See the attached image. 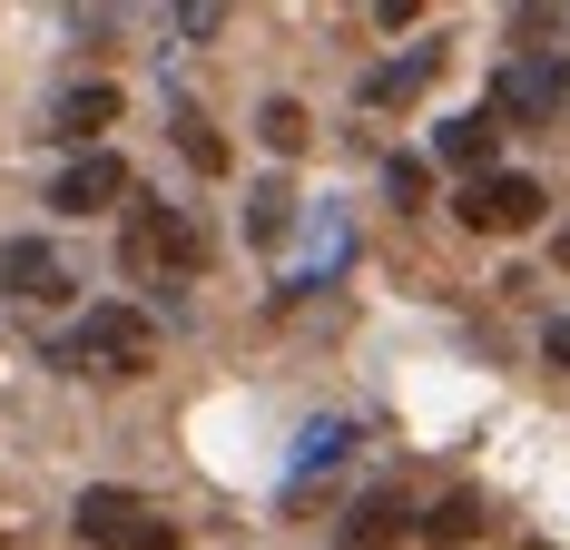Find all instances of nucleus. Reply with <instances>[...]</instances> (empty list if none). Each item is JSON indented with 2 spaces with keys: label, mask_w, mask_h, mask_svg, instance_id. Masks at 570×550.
Masks as SVG:
<instances>
[{
  "label": "nucleus",
  "mask_w": 570,
  "mask_h": 550,
  "mask_svg": "<svg viewBox=\"0 0 570 550\" xmlns=\"http://www.w3.org/2000/svg\"><path fill=\"white\" fill-rule=\"evenodd\" d=\"M69 521H79L89 550H177V521L148 492H118V482H89V492L69 501Z\"/></svg>",
  "instance_id": "1"
},
{
  "label": "nucleus",
  "mask_w": 570,
  "mask_h": 550,
  "mask_svg": "<svg viewBox=\"0 0 570 550\" xmlns=\"http://www.w3.org/2000/svg\"><path fill=\"white\" fill-rule=\"evenodd\" d=\"M59 364H109V374H138V364H158V325L138 315V305H89L69 344H59Z\"/></svg>",
  "instance_id": "2"
},
{
  "label": "nucleus",
  "mask_w": 570,
  "mask_h": 550,
  "mask_svg": "<svg viewBox=\"0 0 570 550\" xmlns=\"http://www.w3.org/2000/svg\"><path fill=\"white\" fill-rule=\"evenodd\" d=\"M118 256H128V275H197V266H207V236H197L187 207L158 197V207L128 217V246H118Z\"/></svg>",
  "instance_id": "3"
},
{
  "label": "nucleus",
  "mask_w": 570,
  "mask_h": 550,
  "mask_svg": "<svg viewBox=\"0 0 570 550\" xmlns=\"http://www.w3.org/2000/svg\"><path fill=\"white\" fill-rule=\"evenodd\" d=\"M453 217L472 236H521V226L541 217V177H521V167H492V177H462Z\"/></svg>",
  "instance_id": "4"
},
{
  "label": "nucleus",
  "mask_w": 570,
  "mask_h": 550,
  "mask_svg": "<svg viewBox=\"0 0 570 550\" xmlns=\"http://www.w3.org/2000/svg\"><path fill=\"white\" fill-rule=\"evenodd\" d=\"M551 109H570V69L561 59H512L502 89H492V118L512 128V118H551Z\"/></svg>",
  "instance_id": "5"
},
{
  "label": "nucleus",
  "mask_w": 570,
  "mask_h": 550,
  "mask_svg": "<svg viewBox=\"0 0 570 550\" xmlns=\"http://www.w3.org/2000/svg\"><path fill=\"white\" fill-rule=\"evenodd\" d=\"M118 197H128V167H118L109 148H79V158L59 167V187H50V207H69V217H99Z\"/></svg>",
  "instance_id": "6"
},
{
  "label": "nucleus",
  "mask_w": 570,
  "mask_h": 550,
  "mask_svg": "<svg viewBox=\"0 0 570 550\" xmlns=\"http://www.w3.org/2000/svg\"><path fill=\"white\" fill-rule=\"evenodd\" d=\"M0 295H30V305L69 295V256H59L50 236H10L0 246Z\"/></svg>",
  "instance_id": "7"
},
{
  "label": "nucleus",
  "mask_w": 570,
  "mask_h": 550,
  "mask_svg": "<svg viewBox=\"0 0 570 550\" xmlns=\"http://www.w3.org/2000/svg\"><path fill=\"white\" fill-rule=\"evenodd\" d=\"M433 158L462 167V177H492V158H502V118H492V109L443 118V128H433Z\"/></svg>",
  "instance_id": "8"
},
{
  "label": "nucleus",
  "mask_w": 570,
  "mask_h": 550,
  "mask_svg": "<svg viewBox=\"0 0 570 550\" xmlns=\"http://www.w3.org/2000/svg\"><path fill=\"white\" fill-rule=\"evenodd\" d=\"M433 69H443V50H403V59H384V69L364 79V109H403V99H423V89H433Z\"/></svg>",
  "instance_id": "9"
},
{
  "label": "nucleus",
  "mask_w": 570,
  "mask_h": 550,
  "mask_svg": "<svg viewBox=\"0 0 570 550\" xmlns=\"http://www.w3.org/2000/svg\"><path fill=\"white\" fill-rule=\"evenodd\" d=\"M403 531H413L403 492H364V501H354V521H344V541H354V550H384V541H403Z\"/></svg>",
  "instance_id": "10"
},
{
  "label": "nucleus",
  "mask_w": 570,
  "mask_h": 550,
  "mask_svg": "<svg viewBox=\"0 0 570 550\" xmlns=\"http://www.w3.org/2000/svg\"><path fill=\"white\" fill-rule=\"evenodd\" d=\"M109 118H118V89H109V79H89V89L59 99V138H99Z\"/></svg>",
  "instance_id": "11"
},
{
  "label": "nucleus",
  "mask_w": 570,
  "mask_h": 550,
  "mask_svg": "<svg viewBox=\"0 0 570 550\" xmlns=\"http://www.w3.org/2000/svg\"><path fill=\"white\" fill-rule=\"evenodd\" d=\"M344 442H354L344 423H305V433H295V482H315V472H335V462H344Z\"/></svg>",
  "instance_id": "12"
},
{
  "label": "nucleus",
  "mask_w": 570,
  "mask_h": 550,
  "mask_svg": "<svg viewBox=\"0 0 570 550\" xmlns=\"http://www.w3.org/2000/svg\"><path fill=\"white\" fill-rule=\"evenodd\" d=\"M256 138H266L276 158H295V148H305V109H295V99H266V109H256Z\"/></svg>",
  "instance_id": "13"
},
{
  "label": "nucleus",
  "mask_w": 570,
  "mask_h": 550,
  "mask_svg": "<svg viewBox=\"0 0 570 550\" xmlns=\"http://www.w3.org/2000/svg\"><path fill=\"white\" fill-rule=\"evenodd\" d=\"M177 148H187V167H207V177L227 167V138H217V128H207L197 109H177Z\"/></svg>",
  "instance_id": "14"
},
{
  "label": "nucleus",
  "mask_w": 570,
  "mask_h": 550,
  "mask_svg": "<svg viewBox=\"0 0 570 550\" xmlns=\"http://www.w3.org/2000/svg\"><path fill=\"white\" fill-rule=\"evenodd\" d=\"M285 217H295V197H285L276 177H266V187L246 197V236H266V246H276V236H285Z\"/></svg>",
  "instance_id": "15"
},
{
  "label": "nucleus",
  "mask_w": 570,
  "mask_h": 550,
  "mask_svg": "<svg viewBox=\"0 0 570 550\" xmlns=\"http://www.w3.org/2000/svg\"><path fill=\"white\" fill-rule=\"evenodd\" d=\"M423 531H433V541H443V550H462V541H472V531H482V501H472V492H453V501H443V511H433V521H423Z\"/></svg>",
  "instance_id": "16"
},
{
  "label": "nucleus",
  "mask_w": 570,
  "mask_h": 550,
  "mask_svg": "<svg viewBox=\"0 0 570 550\" xmlns=\"http://www.w3.org/2000/svg\"><path fill=\"white\" fill-rule=\"evenodd\" d=\"M384 197H394V207H423V197H433V167H423V158H394V167H384Z\"/></svg>",
  "instance_id": "17"
},
{
  "label": "nucleus",
  "mask_w": 570,
  "mask_h": 550,
  "mask_svg": "<svg viewBox=\"0 0 570 550\" xmlns=\"http://www.w3.org/2000/svg\"><path fill=\"white\" fill-rule=\"evenodd\" d=\"M217 30H227V10H207V0H197V10H177V40H217Z\"/></svg>",
  "instance_id": "18"
},
{
  "label": "nucleus",
  "mask_w": 570,
  "mask_h": 550,
  "mask_svg": "<svg viewBox=\"0 0 570 550\" xmlns=\"http://www.w3.org/2000/svg\"><path fill=\"white\" fill-rule=\"evenodd\" d=\"M541 354H551V374H570V315H561L551 334H541Z\"/></svg>",
  "instance_id": "19"
}]
</instances>
